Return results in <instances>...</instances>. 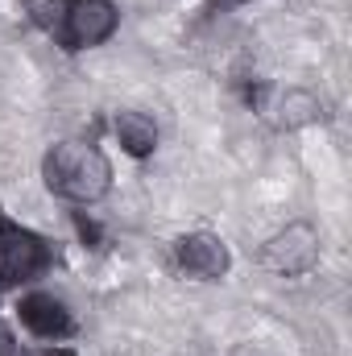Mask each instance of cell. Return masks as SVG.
Listing matches in <instances>:
<instances>
[{
  "mask_svg": "<svg viewBox=\"0 0 352 356\" xmlns=\"http://www.w3.org/2000/svg\"><path fill=\"white\" fill-rule=\"evenodd\" d=\"M42 175H46V186L71 203H95L108 195L112 186V166L108 158L95 149V145H83V141H63L46 154L42 162Z\"/></svg>",
  "mask_w": 352,
  "mask_h": 356,
  "instance_id": "obj_1",
  "label": "cell"
},
{
  "mask_svg": "<svg viewBox=\"0 0 352 356\" xmlns=\"http://www.w3.org/2000/svg\"><path fill=\"white\" fill-rule=\"evenodd\" d=\"M50 261H54V253L38 232H29V228L13 224L8 216H0V286L29 282V277L46 273Z\"/></svg>",
  "mask_w": 352,
  "mask_h": 356,
  "instance_id": "obj_2",
  "label": "cell"
},
{
  "mask_svg": "<svg viewBox=\"0 0 352 356\" xmlns=\"http://www.w3.org/2000/svg\"><path fill=\"white\" fill-rule=\"evenodd\" d=\"M120 13L112 0H67V21H63V42L67 50H88L116 33Z\"/></svg>",
  "mask_w": 352,
  "mask_h": 356,
  "instance_id": "obj_3",
  "label": "cell"
},
{
  "mask_svg": "<svg viewBox=\"0 0 352 356\" xmlns=\"http://www.w3.org/2000/svg\"><path fill=\"white\" fill-rule=\"evenodd\" d=\"M319 261V236L311 224H290L286 232H278L269 245H265V266L273 273H286V277H298Z\"/></svg>",
  "mask_w": 352,
  "mask_h": 356,
  "instance_id": "obj_4",
  "label": "cell"
},
{
  "mask_svg": "<svg viewBox=\"0 0 352 356\" xmlns=\"http://www.w3.org/2000/svg\"><path fill=\"white\" fill-rule=\"evenodd\" d=\"M17 315H21V323H25L33 336H42V340H63V336L75 332V319H71L67 302L54 298V294H25V298L17 302Z\"/></svg>",
  "mask_w": 352,
  "mask_h": 356,
  "instance_id": "obj_5",
  "label": "cell"
},
{
  "mask_svg": "<svg viewBox=\"0 0 352 356\" xmlns=\"http://www.w3.org/2000/svg\"><path fill=\"white\" fill-rule=\"evenodd\" d=\"M175 257L178 266L186 269L191 277H224L228 273V245L211 232H191L175 245Z\"/></svg>",
  "mask_w": 352,
  "mask_h": 356,
  "instance_id": "obj_6",
  "label": "cell"
},
{
  "mask_svg": "<svg viewBox=\"0 0 352 356\" xmlns=\"http://www.w3.org/2000/svg\"><path fill=\"white\" fill-rule=\"evenodd\" d=\"M116 137H120L125 154H133V158H150L154 145H158V129L145 112H120L116 116Z\"/></svg>",
  "mask_w": 352,
  "mask_h": 356,
  "instance_id": "obj_7",
  "label": "cell"
},
{
  "mask_svg": "<svg viewBox=\"0 0 352 356\" xmlns=\"http://www.w3.org/2000/svg\"><path fill=\"white\" fill-rule=\"evenodd\" d=\"M21 8L29 13V21L38 29H46L54 42H63V21H67V0H21Z\"/></svg>",
  "mask_w": 352,
  "mask_h": 356,
  "instance_id": "obj_8",
  "label": "cell"
},
{
  "mask_svg": "<svg viewBox=\"0 0 352 356\" xmlns=\"http://www.w3.org/2000/svg\"><path fill=\"white\" fill-rule=\"evenodd\" d=\"M58 356H75V353H58Z\"/></svg>",
  "mask_w": 352,
  "mask_h": 356,
  "instance_id": "obj_9",
  "label": "cell"
}]
</instances>
